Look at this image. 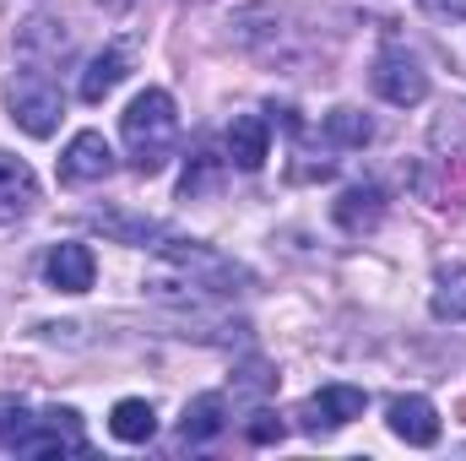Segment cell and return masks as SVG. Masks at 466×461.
<instances>
[{
    "label": "cell",
    "instance_id": "1",
    "mask_svg": "<svg viewBox=\"0 0 466 461\" xmlns=\"http://www.w3.org/2000/svg\"><path fill=\"white\" fill-rule=\"evenodd\" d=\"M125 130V152H130V169L136 174H163L174 147H179V115H174V98L163 87H147L130 98V109L119 119Z\"/></svg>",
    "mask_w": 466,
    "mask_h": 461
},
{
    "label": "cell",
    "instance_id": "2",
    "mask_svg": "<svg viewBox=\"0 0 466 461\" xmlns=\"http://www.w3.org/2000/svg\"><path fill=\"white\" fill-rule=\"evenodd\" d=\"M0 440L22 456H60V451H87L82 440V418L71 407L60 413H44V418H27V413H5L0 418Z\"/></svg>",
    "mask_w": 466,
    "mask_h": 461
},
{
    "label": "cell",
    "instance_id": "3",
    "mask_svg": "<svg viewBox=\"0 0 466 461\" xmlns=\"http://www.w3.org/2000/svg\"><path fill=\"white\" fill-rule=\"evenodd\" d=\"M5 109L27 136H55L60 115H66V98H60V87L44 71H16L11 87H5Z\"/></svg>",
    "mask_w": 466,
    "mask_h": 461
},
{
    "label": "cell",
    "instance_id": "4",
    "mask_svg": "<svg viewBox=\"0 0 466 461\" xmlns=\"http://www.w3.org/2000/svg\"><path fill=\"white\" fill-rule=\"evenodd\" d=\"M369 82H374V93H380L385 104H396V109H412V104H423V98H429V71H423V66H418V55H412V49H401V44L380 49V60H374Z\"/></svg>",
    "mask_w": 466,
    "mask_h": 461
},
{
    "label": "cell",
    "instance_id": "5",
    "mask_svg": "<svg viewBox=\"0 0 466 461\" xmlns=\"http://www.w3.org/2000/svg\"><path fill=\"white\" fill-rule=\"evenodd\" d=\"M115 174V147L104 141V130H76L71 147L60 152V179L66 185H98Z\"/></svg>",
    "mask_w": 466,
    "mask_h": 461
},
{
    "label": "cell",
    "instance_id": "6",
    "mask_svg": "<svg viewBox=\"0 0 466 461\" xmlns=\"http://www.w3.org/2000/svg\"><path fill=\"white\" fill-rule=\"evenodd\" d=\"M16 55H22L27 71H44V77H49V66H60V60L71 55V33H66V22H55V16H33V22L16 33Z\"/></svg>",
    "mask_w": 466,
    "mask_h": 461
},
{
    "label": "cell",
    "instance_id": "7",
    "mask_svg": "<svg viewBox=\"0 0 466 461\" xmlns=\"http://www.w3.org/2000/svg\"><path fill=\"white\" fill-rule=\"evenodd\" d=\"M363 407H369V396L358 385H326L320 396L304 402V429L309 435H331V429H342L352 418H363Z\"/></svg>",
    "mask_w": 466,
    "mask_h": 461
},
{
    "label": "cell",
    "instance_id": "8",
    "mask_svg": "<svg viewBox=\"0 0 466 461\" xmlns=\"http://www.w3.org/2000/svg\"><path fill=\"white\" fill-rule=\"evenodd\" d=\"M223 152H228V163L238 174H255L271 158V125L260 115H238L228 125V136H223Z\"/></svg>",
    "mask_w": 466,
    "mask_h": 461
},
{
    "label": "cell",
    "instance_id": "9",
    "mask_svg": "<svg viewBox=\"0 0 466 461\" xmlns=\"http://www.w3.org/2000/svg\"><path fill=\"white\" fill-rule=\"evenodd\" d=\"M44 277H49V288H60V293H87V288L98 282V261H93L87 244H55L49 261H44Z\"/></svg>",
    "mask_w": 466,
    "mask_h": 461
},
{
    "label": "cell",
    "instance_id": "10",
    "mask_svg": "<svg viewBox=\"0 0 466 461\" xmlns=\"http://www.w3.org/2000/svg\"><path fill=\"white\" fill-rule=\"evenodd\" d=\"M390 435L396 440H407V446H434L440 440V413H434V402L429 396H396L390 402Z\"/></svg>",
    "mask_w": 466,
    "mask_h": 461
},
{
    "label": "cell",
    "instance_id": "11",
    "mask_svg": "<svg viewBox=\"0 0 466 461\" xmlns=\"http://www.w3.org/2000/svg\"><path fill=\"white\" fill-rule=\"evenodd\" d=\"M33 207H38V179H33V169H27L22 158L0 152V223L27 218Z\"/></svg>",
    "mask_w": 466,
    "mask_h": 461
},
{
    "label": "cell",
    "instance_id": "12",
    "mask_svg": "<svg viewBox=\"0 0 466 461\" xmlns=\"http://www.w3.org/2000/svg\"><path fill=\"white\" fill-rule=\"evenodd\" d=\"M125 77H130V49L109 44L104 55H93V60H87V71H82L76 93H82V104H104V98L115 93V87L125 82Z\"/></svg>",
    "mask_w": 466,
    "mask_h": 461
},
{
    "label": "cell",
    "instance_id": "13",
    "mask_svg": "<svg viewBox=\"0 0 466 461\" xmlns=\"http://www.w3.org/2000/svg\"><path fill=\"white\" fill-rule=\"evenodd\" d=\"M109 435L125 440V446H147V440L157 435V413H152V402H141V396L115 402V413H109Z\"/></svg>",
    "mask_w": 466,
    "mask_h": 461
},
{
    "label": "cell",
    "instance_id": "14",
    "mask_svg": "<svg viewBox=\"0 0 466 461\" xmlns=\"http://www.w3.org/2000/svg\"><path fill=\"white\" fill-rule=\"evenodd\" d=\"M385 218V196L374 190V185H352L348 196L337 201V223L348 233H363V229H374Z\"/></svg>",
    "mask_w": 466,
    "mask_h": 461
},
{
    "label": "cell",
    "instance_id": "15",
    "mask_svg": "<svg viewBox=\"0 0 466 461\" xmlns=\"http://www.w3.org/2000/svg\"><path fill=\"white\" fill-rule=\"evenodd\" d=\"M223 413H228L223 396H196V402L185 407L179 435H185V440H212V435H223Z\"/></svg>",
    "mask_w": 466,
    "mask_h": 461
},
{
    "label": "cell",
    "instance_id": "16",
    "mask_svg": "<svg viewBox=\"0 0 466 461\" xmlns=\"http://www.w3.org/2000/svg\"><path fill=\"white\" fill-rule=\"evenodd\" d=\"M326 136H331L337 147H369L374 119L363 115V109H352V104H342V109H331V115H326Z\"/></svg>",
    "mask_w": 466,
    "mask_h": 461
},
{
    "label": "cell",
    "instance_id": "17",
    "mask_svg": "<svg viewBox=\"0 0 466 461\" xmlns=\"http://www.w3.org/2000/svg\"><path fill=\"white\" fill-rule=\"evenodd\" d=\"M212 185H218V158H207V152H201V158H196V169H185L179 196H185V201H196V196H201V190H212Z\"/></svg>",
    "mask_w": 466,
    "mask_h": 461
},
{
    "label": "cell",
    "instance_id": "18",
    "mask_svg": "<svg viewBox=\"0 0 466 461\" xmlns=\"http://www.w3.org/2000/svg\"><path fill=\"white\" fill-rule=\"evenodd\" d=\"M244 435H249L255 446H277V440H282V418H277L271 407H260V413H249V424H244Z\"/></svg>",
    "mask_w": 466,
    "mask_h": 461
},
{
    "label": "cell",
    "instance_id": "19",
    "mask_svg": "<svg viewBox=\"0 0 466 461\" xmlns=\"http://www.w3.org/2000/svg\"><path fill=\"white\" fill-rule=\"evenodd\" d=\"M434 315H440V321H466V282L434 293Z\"/></svg>",
    "mask_w": 466,
    "mask_h": 461
},
{
    "label": "cell",
    "instance_id": "20",
    "mask_svg": "<svg viewBox=\"0 0 466 461\" xmlns=\"http://www.w3.org/2000/svg\"><path fill=\"white\" fill-rule=\"evenodd\" d=\"M429 16H456V22H466V0H418Z\"/></svg>",
    "mask_w": 466,
    "mask_h": 461
}]
</instances>
